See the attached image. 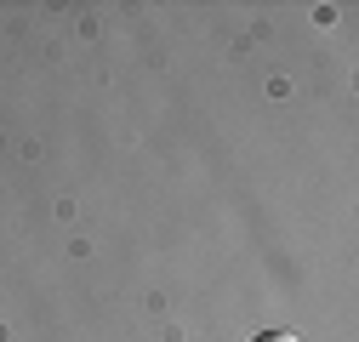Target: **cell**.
I'll return each mask as SVG.
<instances>
[{"instance_id":"cell-1","label":"cell","mask_w":359,"mask_h":342,"mask_svg":"<svg viewBox=\"0 0 359 342\" xmlns=\"http://www.w3.org/2000/svg\"><path fill=\"white\" fill-rule=\"evenodd\" d=\"M251 342H302V336H291V331H257Z\"/></svg>"}]
</instances>
